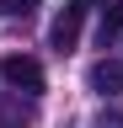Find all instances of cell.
I'll return each mask as SVG.
<instances>
[{
  "label": "cell",
  "mask_w": 123,
  "mask_h": 128,
  "mask_svg": "<svg viewBox=\"0 0 123 128\" xmlns=\"http://www.w3.org/2000/svg\"><path fill=\"white\" fill-rule=\"evenodd\" d=\"M0 80H6L16 96H38L43 91V64L32 54H6L0 59Z\"/></svg>",
  "instance_id": "6da1fadb"
},
{
  "label": "cell",
  "mask_w": 123,
  "mask_h": 128,
  "mask_svg": "<svg viewBox=\"0 0 123 128\" xmlns=\"http://www.w3.org/2000/svg\"><path fill=\"white\" fill-rule=\"evenodd\" d=\"M91 91L96 96H123V59H96L91 64Z\"/></svg>",
  "instance_id": "7a4b0ae2"
},
{
  "label": "cell",
  "mask_w": 123,
  "mask_h": 128,
  "mask_svg": "<svg viewBox=\"0 0 123 128\" xmlns=\"http://www.w3.org/2000/svg\"><path fill=\"white\" fill-rule=\"evenodd\" d=\"M75 38H80V16H75V11H64V16L54 22V32H48V43L59 48V54H70V48H75Z\"/></svg>",
  "instance_id": "3957f363"
},
{
  "label": "cell",
  "mask_w": 123,
  "mask_h": 128,
  "mask_svg": "<svg viewBox=\"0 0 123 128\" xmlns=\"http://www.w3.org/2000/svg\"><path fill=\"white\" fill-rule=\"evenodd\" d=\"M118 32H123V0H118V6H112V11L102 16V43H112Z\"/></svg>",
  "instance_id": "277c9868"
},
{
  "label": "cell",
  "mask_w": 123,
  "mask_h": 128,
  "mask_svg": "<svg viewBox=\"0 0 123 128\" xmlns=\"http://www.w3.org/2000/svg\"><path fill=\"white\" fill-rule=\"evenodd\" d=\"M43 6V0H0V11H6V16H32Z\"/></svg>",
  "instance_id": "5b68a950"
},
{
  "label": "cell",
  "mask_w": 123,
  "mask_h": 128,
  "mask_svg": "<svg viewBox=\"0 0 123 128\" xmlns=\"http://www.w3.org/2000/svg\"><path fill=\"white\" fill-rule=\"evenodd\" d=\"M86 6H96V0H70L64 11H75V16H86Z\"/></svg>",
  "instance_id": "8992f818"
}]
</instances>
